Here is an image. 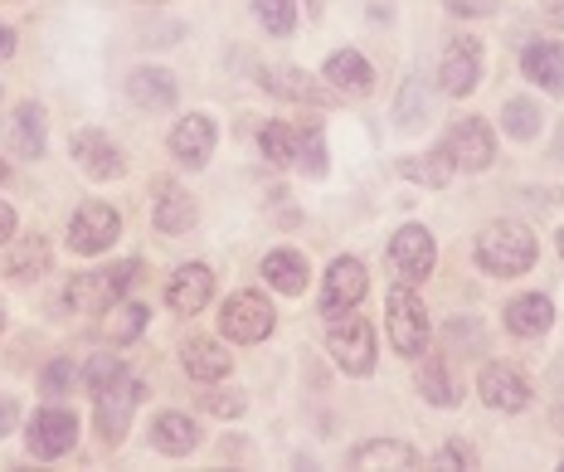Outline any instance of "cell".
<instances>
[{"instance_id": "obj_29", "label": "cell", "mask_w": 564, "mask_h": 472, "mask_svg": "<svg viewBox=\"0 0 564 472\" xmlns=\"http://www.w3.org/2000/svg\"><path fill=\"white\" fill-rule=\"evenodd\" d=\"M414 463H419L414 448L394 443V439H375L356 448V468H414Z\"/></svg>"}, {"instance_id": "obj_39", "label": "cell", "mask_w": 564, "mask_h": 472, "mask_svg": "<svg viewBox=\"0 0 564 472\" xmlns=\"http://www.w3.org/2000/svg\"><path fill=\"white\" fill-rule=\"evenodd\" d=\"M40 385H44V395H64V385H68V365H64V361H54L50 371L40 375Z\"/></svg>"}, {"instance_id": "obj_30", "label": "cell", "mask_w": 564, "mask_h": 472, "mask_svg": "<svg viewBox=\"0 0 564 472\" xmlns=\"http://www.w3.org/2000/svg\"><path fill=\"white\" fill-rule=\"evenodd\" d=\"M419 389H423V399H433V405H457V385L438 356L419 365Z\"/></svg>"}, {"instance_id": "obj_20", "label": "cell", "mask_w": 564, "mask_h": 472, "mask_svg": "<svg viewBox=\"0 0 564 472\" xmlns=\"http://www.w3.org/2000/svg\"><path fill=\"white\" fill-rule=\"evenodd\" d=\"M550 322H555V302L540 298V292H525V298H516L507 307V326L516 336H540L550 332Z\"/></svg>"}, {"instance_id": "obj_44", "label": "cell", "mask_w": 564, "mask_h": 472, "mask_svg": "<svg viewBox=\"0 0 564 472\" xmlns=\"http://www.w3.org/2000/svg\"><path fill=\"white\" fill-rule=\"evenodd\" d=\"M545 15H550V20H560V25H564V0H545Z\"/></svg>"}, {"instance_id": "obj_31", "label": "cell", "mask_w": 564, "mask_h": 472, "mask_svg": "<svg viewBox=\"0 0 564 472\" xmlns=\"http://www.w3.org/2000/svg\"><path fill=\"white\" fill-rule=\"evenodd\" d=\"M108 341H117V346H122V341H132V336H141V326H147V307L141 302H112L108 307Z\"/></svg>"}, {"instance_id": "obj_42", "label": "cell", "mask_w": 564, "mask_h": 472, "mask_svg": "<svg viewBox=\"0 0 564 472\" xmlns=\"http://www.w3.org/2000/svg\"><path fill=\"white\" fill-rule=\"evenodd\" d=\"M10 423H15V399H0V433H10Z\"/></svg>"}, {"instance_id": "obj_4", "label": "cell", "mask_w": 564, "mask_h": 472, "mask_svg": "<svg viewBox=\"0 0 564 472\" xmlns=\"http://www.w3.org/2000/svg\"><path fill=\"white\" fill-rule=\"evenodd\" d=\"M384 312H390V341L399 356H423L429 351V312H423V302L409 288H394Z\"/></svg>"}, {"instance_id": "obj_13", "label": "cell", "mask_w": 564, "mask_h": 472, "mask_svg": "<svg viewBox=\"0 0 564 472\" xmlns=\"http://www.w3.org/2000/svg\"><path fill=\"white\" fill-rule=\"evenodd\" d=\"M448 151H453V161H457L463 171H487V167H491V157H497V141H491V127H487V122L467 117V122H457V127H453Z\"/></svg>"}, {"instance_id": "obj_37", "label": "cell", "mask_w": 564, "mask_h": 472, "mask_svg": "<svg viewBox=\"0 0 564 472\" xmlns=\"http://www.w3.org/2000/svg\"><path fill=\"white\" fill-rule=\"evenodd\" d=\"M117 371H122V361H117V356H98V361H88V371H84V385L93 389V395H98V389L108 385Z\"/></svg>"}, {"instance_id": "obj_36", "label": "cell", "mask_w": 564, "mask_h": 472, "mask_svg": "<svg viewBox=\"0 0 564 472\" xmlns=\"http://www.w3.org/2000/svg\"><path fill=\"white\" fill-rule=\"evenodd\" d=\"M199 409H205V415H243V395L239 389H234V395H225V389H199Z\"/></svg>"}, {"instance_id": "obj_47", "label": "cell", "mask_w": 564, "mask_h": 472, "mask_svg": "<svg viewBox=\"0 0 564 472\" xmlns=\"http://www.w3.org/2000/svg\"><path fill=\"white\" fill-rule=\"evenodd\" d=\"M0 326H6V312H0Z\"/></svg>"}, {"instance_id": "obj_22", "label": "cell", "mask_w": 564, "mask_h": 472, "mask_svg": "<svg viewBox=\"0 0 564 472\" xmlns=\"http://www.w3.org/2000/svg\"><path fill=\"white\" fill-rule=\"evenodd\" d=\"M6 273L20 278V282L50 273V244H44L40 234H20V239L10 244V254H6Z\"/></svg>"}, {"instance_id": "obj_11", "label": "cell", "mask_w": 564, "mask_h": 472, "mask_svg": "<svg viewBox=\"0 0 564 472\" xmlns=\"http://www.w3.org/2000/svg\"><path fill=\"white\" fill-rule=\"evenodd\" d=\"M477 389H481V399H487L491 409H501V415H516V409L531 405V380H525L516 365H487Z\"/></svg>"}, {"instance_id": "obj_16", "label": "cell", "mask_w": 564, "mask_h": 472, "mask_svg": "<svg viewBox=\"0 0 564 472\" xmlns=\"http://www.w3.org/2000/svg\"><path fill=\"white\" fill-rule=\"evenodd\" d=\"M215 298V273H209L205 264H185L181 273H175L166 282V302L175 307V312H205V302Z\"/></svg>"}, {"instance_id": "obj_25", "label": "cell", "mask_w": 564, "mask_h": 472, "mask_svg": "<svg viewBox=\"0 0 564 472\" xmlns=\"http://www.w3.org/2000/svg\"><path fill=\"white\" fill-rule=\"evenodd\" d=\"M263 278L273 282L282 298H297V292L307 288V264H302V254H292V249H273L263 258Z\"/></svg>"}, {"instance_id": "obj_43", "label": "cell", "mask_w": 564, "mask_h": 472, "mask_svg": "<svg viewBox=\"0 0 564 472\" xmlns=\"http://www.w3.org/2000/svg\"><path fill=\"white\" fill-rule=\"evenodd\" d=\"M10 54H15V34L0 25V58H10Z\"/></svg>"}, {"instance_id": "obj_17", "label": "cell", "mask_w": 564, "mask_h": 472, "mask_svg": "<svg viewBox=\"0 0 564 472\" xmlns=\"http://www.w3.org/2000/svg\"><path fill=\"white\" fill-rule=\"evenodd\" d=\"M181 361H185V371H191V380H199V385H215V380H225V375L234 371L229 351L219 346V341H209V336H191V341H185Z\"/></svg>"}, {"instance_id": "obj_28", "label": "cell", "mask_w": 564, "mask_h": 472, "mask_svg": "<svg viewBox=\"0 0 564 472\" xmlns=\"http://www.w3.org/2000/svg\"><path fill=\"white\" fill-rule=\"evenodd\" d=\"M263 84L273 88V93H282V98H297V103H326V98H332L322 78L302 74V68H282V74H268Z\"/></svg>"}, {"instance_id": "obj_38", "label": "cell", "mask_w": 564, "mask_h": 472, "mask_svg": "<svg viewBox=\"0 0 564 472\" xmlns=\"http://www.w3.org/2000/svg\"><path fill=\"white\" fill-rule=\"evenodd\" d=\"M438 468H477V453L467 443H448L438 453Z\"/></svg>"}, {"instance_id": "obj_35", "label": "cell", "mask_w": 564, "mask_h": 472, "mask_svg": "<svg viewBox=\"0 0 564 472\" xmlns=\"http://www.w3.org/2000/svg\"><path fill=\"white\" fill-rule=\"evenodd\" d=\"M507 132L516 141H525V137H535L540 132V112H535V103H525V98H511L507 103Z\"/></svg>"}, {"instance_id": "obj_32", "label": "cell", "mask_w": 564, "mask_h": 472, "mask_svg": "<svg viewBox=\"0 0 564 472\" xmlns=\"http://www.w3.org/2000/svg\"><path fill=\"white\" fill-rule=\"evenodd\" d=\"M258 141H263V157L273 161V167H292V161H297V137H292L282 122H268Z\"/></svg>"}, {"instance_id": "obj_18", "label": "cell", "mask_w": 564, "mask_h": 472, "mask_svg": "<svg viewBox=\"0 0 564 472\" xmlns=\"http://www.w3.org/2000/svg\"><path fill=\"white\" fill-rule=\"evenodd\" d=\"M6 147H10V157H20V161L44 157V117L34 103H25V108L6 122Z\"/></svg>"}, {"instance_id": "obj_19", "label": "cell", "mask_w": 564, "mask_h": 472, "mask_svg": "<svg viewBox=\"0 0 564 472\" xmlns=\"http://www.w3.org/2000/svg\"><path fill=\"white\" fill-rule=\"evenodd\" d=\"M521 68H525V78L540 88H550V93H564V44L555 40H540L525 50L521 58Z\"/></svg>"}, {"instance_id": "obj_41", "label": "cell", "mask_w": 564, "mask_h": 472, "mask_svg": "<svg viewBox=\"0 0 564 472\" xmlns=\"http://www.w3.org/2000/svg\"><path fill=\"white\" fill-rule=\"evenodd\" d=\"M10 234H15V210H10L6 200H0V244H6Z\"/></svg>"}, {"instance_id": "obj_40", "label": "cell", "mask_w": 564, "mask_h": 472, "mask_svg": "<svg viewBox=\"0 0 564 472\" xmlns=\"http://www.w3.org/2000/svg\"><path fill=\"white\" fill-rule=\"evenodd\" d=\"M453 15H481V10H491V0H448Z\"/></svg>"}, {"instance_id": "obj_8", "label": "cell", "mask_w": 564, "mask_h": 472, "mask_svg": "<svg viewBox=\"0 0 564 472\" xmlns=\"http://www.w3.org/2000/svg\"><path fill=\"white\" fill-rule=\"evenodd\" d=\"M366 288H370L366 264H360V258H336L332 273H326V288H322V312L326 317H346L350 307H360Z\"/></svg>"}, {"instance_id": "obj_34", "label": "cell", "mask_w": 564, "mask_h": 472, "mask_svg": "<svg viewBox=\"0 0 564 472\" xmlns=\"http://www.w3.org/2000/svg\"><path fill=\"white\" fill-rule=\"evenodd\" d=\"M297 167L307 175H322L326 171V141L316 127H307V132H297Z\"/></svg>"}, {"instance_id": "obj_2", "label": "cell", "mask_w": 564, "mask_h": 472, "mask_svg": "<svg viewBox=\"0 0 564 472\" xmlns=\"http://www.w3.org/2000/svg\"><path fill=\"white\" fill-rule=\"evenodd\" d=\"M141 278V264H108L98 273H78L68 282V307L74 312H108L112 302L127 298V288Z\"/></svg>"}, {"instance_id": "obj_1", "label": "cell", "mask_w": 564, "mask_h": 472, "mask_svg": "<svg viewBox=\"0 0 564 472\" xmlns=\"http://www.w3.org/2000/svg\"><path fill=\"white\" fill-rule=\"evenodd\" d=\"M477 264L491 278H516L535 264V234L516 219H497L477 234Z\"/></svg>"}, {"instance_id": "obj_3", "label": "cell", "mask_w": 564, "mask_h": 472, "mask_svg": "<svg viewBox=\"0 0 564 472\" xmlns=\"http://www.w3.org/2000/svg\"><path fill=\"white\" fill-rule=\"evenodd\" d=\"M219 332L239 346H258L268 332H273V302L263 292H234L219 312Z\"/></svg>"}, {"instance_id": "obj_45", "label": "cell", "mask_w": 564, "mask_h": 472, "mask_svg": "<svg viewBox=\"0 0 564 472\" xmlns=\"http://www.w3.org/2000/svg\"><path fill=\"white\" fill-rule=\"evenodd\" d=\"M10 181V167H6V161H0V185H6Z\"/></svg>"}, {"instance_id": "obj_21", "label": "cell", "mask_w": 564, "mask_h": 472, "mask_svg": "<svg viewBox=\"0 0 564 472\" xmlns=\"http://www.w3.org/2000/svg\"><path fill=\"white\" fill-rule=\"evenodd\" d=\"M151 443H156L166 458H185L199 443V423L191 415H161L151 423Z\"/></svg>"}, {"instance_id": "obj_9", "label": "cell", "mask_w": 564, "mask_h": 472, "mask_svg": "<svg viewBox=\"0 0 564 472\" xmlns=\"http://www.w3.org/2000/svg\"><path fill=\"white\" fill-rule=\"evenodd\" d=\"M390 264H394V278L423 282L433 273V234L423 224H404L390 239Z\"/></svg>"}, {"instance_id": "obj_23", "label": "cell", "mask_w": 564, "mask_h": 472, "mask_svg": "<svg viewBox=\"0 0 564 472\" xmlns=\"http://www.w3.org/2000/svg\"><path fill=\"white\" fill-rule=\"evenodd\" d=\"M127 93H132V103L147 112H166L175 103V84H171V74H161V68H137V74L127 78Z\"/></svg>"}, {"instance_id": "obj_6", "label": "cell", "mask_w": 564, "mask_h": 472, "mask_svg": "<svg viewBox=\"0 0 564 472\" xmlns=\"http://www.w3.org/2000/svg\"><path fill=\"white\" fill-rule=\"evenodd\" d=\"M122 234V224L108 205H98V200H88V205L74 210V224H68V249L74 254H102L112 249V239Z\"/></svg>"}, {"instance_id": "obj_7", "label": "cell", "mask_w": 564, "mask_h": 472, "mask_svg": "<svg viewBox=\"0 0 564 472\" xmlns=\"http://www.w3.org/2000/svg\"><path fill=\"white\" fill-rule=\"evenodd\" d=\"M332 356L346 375H370L375 371V326L366 322V317H350V322H340L332 332Z\"/></svg>"}, {"instance_id": "obj_12", "label": "cell", "mask_w": 564, "mask_h": 472, "mask_svg": "<svg viewBox=\"0 0 564 472\" xmlns=\"http://www.w3.org/2000/svg\"><path fill=\"white\" fill-rule=\"evenodd\" d=\"M477 78H481V44L477 40H453L448 54H443V64H438L443 93H453V98H467V93L477 88Z\"/></svg>"}, {"instance_id": "obj_46", "label": "cell", "mask_w": 564, "mask_h": 472, "mask_svg": "<svg viewBox=\"0 0 564 472\" xmlns=\"http://www.w3.org/2000/svg\"><path fill=\"white\" fill-rule=\"evenodd\" d=\"M560 254H564V229H560Z\"/></svg>"}, {"instance_id": "obj_15", "label": "cell", "mask_w": 564, "mask_h": 472, "mask_svg": "<svg viewBox=\"0 0 564 472\" xmlns=\"http://www.w3.org/2000/svg\"><path fill=\"white\" fill-rule=\"evenodd\" d=\"M74 161H78V171L93 175V181H117V175L127 171L122 151H117L102 132H74Z\"/></svg>"}, {"instance_id": "obj_5", "label": "cell", "mask_w": 564, "mask_h": 472, "mask_svg": "<svg viewBox=\"0 0 564 472\" xmlns=\"http://www.w3.org/2000/svg\"><path fill=\"white\" fill-rule=\"evenodd\" d=\"M137 399H141V389L137 380L127 371H117L108 385L93 395V409H98V429H102V439L108 443H122V433H127V423H132L137 415Z\"/></svg>"}, {"instance_id": "obj_27", "label": "cell", "mask_w": 564, "mask_h": 472, "mask_svg": "<svg viewBox=\"0 0 564 472\" xmlns=\"http://www.w3.org/2000/svg\"><path fill=\"white\" fill-rule=\"evenodd\" d=\"M453 171H457V161H453L448 147L423 151V157H409L404 167H399V175H409V181H419V185H448Z\"/></svg>"}, {"instance_id": "obj_33", "label": "cell", "mask_w": 564, "mask_h": 472, "mask_svg": "<svg viewBox=\"0 0 564 472\" xmlns=\"http://www.w3.org/2000/svg\"><path fill=\"white\" fill-rule=\"evenodd\" d=\"M253 10L268 34H292V25H297V6L292 0H253Z\"/></svg>"}, {"instance_id": "obj_26", "label": "cell", "mask_w": 564, "mask_h": 472, "mask_svg": "<svg viewBox=\"0 0 564 472\" xmlns=\"http://www.w3.org/2000/svg\"><path fill=\"white\" fill-rule=\"evenodd\" d=\"M195 224V200L181 185H161L156 195V229L161 234H185Z\"/></svg>"}, {"instance_id": "obj_24", "label": "cell", "mask_w": 564, "mask_h": 472, "mask_svg": "<svg viewBox=\"0 0 564 472\" xmlns=\"http://www.w3.org/2000/svg\"><path fill=\"white\" fill-rule=\"evenodd\" d=\"M326 84H336L340 93H370L375 88V68L356 50H340L326 58Z\"/></svg>"}, {"instance_id": "obj_10", "label": "cell", "mask_w": 564, "mask_h": 472, "mask_svg": "<svg viewBox=\"0 0 564 472\" xmlns=\"http://www.w3.org/2000/svg\"><path fill=\"white\" fill-rule=\"evenodd\" d=\"M78 443V419L68 409H40L30 419V453L34 458H64Z\"/></svg>"}, {"instance_id": "obj_14", "label": "cell", "mask_w": 564, "mask_h": 472, "mask_svg": "<svg viewBox=\"0 0 564 472\" xmlns=\"http://www.w3.org/2000/svg\"><path fill=\"white\" fill-rule=\"evenodd\" d=\"M215 117H205V112H191V117H181L175 122V132H171V151L185 161V167H205L209 157H215Z\"/></svg>"}]
</instances>
